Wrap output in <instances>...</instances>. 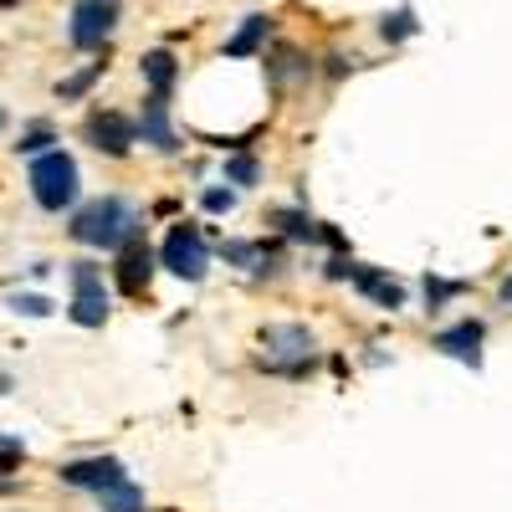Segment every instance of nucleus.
<instances>
[{
	"label": "nucleus",
	"instance_id": "1",
	"mask_svg": "<svg viewBox=\"0 0 512 512\" xmlns=\"http://www.w3.org/2000/svg\"><path fill=\"white\" fill-rule=\"evenodd\" d=\"M72 236H77L82 246H103V251H113V246H123L128 236H139V210L128 205L123 195H103V200H93L88 210H77Z\"/></svg>",
	"mask_w": 512,
	"mask_h": 512
},
{
	"label": "nucleus",
	"instance_id": "2",
	"mask_svg": "<svg viewBox=\"0 0 512 512\" xmlns=\"http://www.w3.org/2000/svg\"><path fill=\"white\" fill-rule=\"evenodd\" d=\"M313 333L297 328V323H272L262 328V369L272 374H287V379H303L308 364H313Z\"/></svg>",
	"mask_w": 512,
	"mask_h": 512
},
{
	"label": "nucleus",
	"instance_id": "3",
	"mask_svg": "<svg viewBox=\"0 0 512 512\" xmlns=\"http://www.w3.org/2000/svg\"><path fill=\"white\" fill-rule=\"evenodd\" d=\"M31 195H36L41 210H67L77 200V164L62 149L36 154V164H31Z\"/></svg>",
	"mask_w": 512,
	"mask_h": 512
},
{
	"label": "nucleus",
	"instance_id": "4",
	"mask_svg": "<svg viewBox=\"0 0 512 512\" xmlns=\"http://www.w3.org/2000/svg\"><path fill=\"white\" fill-rule=\"evenodd\" d=\"M159 262L175 277H185V282H200L210 272V246H205V236L195 226H175L164 236V246H159Z\"/></svg>",
	"mask_w": 512,
	"mask_h": 512
},
{
	"label": "nucleus",
	"instance_id": "5",
	"mask_svg": "<svg viewBox=\"0 0 512 512\" xmlns=\"http://www.w3.org/2000/svg\"><path fill=\"white\" fill-rule=\"evenodd\" d=\"M72 323H82V328H98L103 318H108V292H103V277H98V267L93 262H77L72 267Z\"/></svg>",
	"mask_w": 512,
	"mask_h": 512
},
{
	"label": "nucleus",
	"instance_id": "6",
	"mask_svg": "<svg viewBox=\"0 0 512 512\" xmlns=\"http://www.w3.org/2000/svg\"><path fill=\"white\" fill-rule=\"evenodd\" d=\"M113 21H118L113 0H82V6L72 11V26H67L72 47H82V52H98L103 41L113 36Z\"/></svg>",
	"mask_w": 512,
	"mask_h": 512
},
{
	"label": "nucleus",
	"instance_id": "7",
	"mask_svg": "<svg viewBox=\"0 0 512 512\" xmlns=\"http://www.w3.org/2000/svg\"><path fill=\"white\" fill-rule=\"evenodd\" d=\"M118 251H123V256H118V287H123L128 297H144V292H149V277H154V251H149L139 236H128Z\"/></svg>",
	"mask_w": 512,
	"mask_h": 512
},
{
	"label": "nucleus",
	"instance_id": "8",
	"mask_svg": "<svg viewBox=\"0 0 512 512\" xmlns=\"http://www.w3.org/2000/svg\"><path fill=\"white\" fill-rule=\"evenodd\" d=\"M88 139H93V149L98 154H108V159H123L128 149H134V123H128L123 113H93L88 118Z\"/></svg>",
	"mask_w": 512,
	"mask_h": 512
},
{
	"label": "nucleus",
	"instance_id": "9",
	"mask_svg": "<svg viewBox=\"0 0 512 512\" xmlns=\"http://www.w3.org/2000/svg\"><path fill=\"white\" fill-rule=\"evenodd\" d=\"M482 338H487V328L477 318H461L446 333H436V349L451 354V359H461V364H472V369H482Z\"/></svg>",
	"mask_w": 512,
	"mask_h": 512
},
{
	"label": "nucleus",
	"instance_id": "10",
	"mask_svg": "<svg viewBox=\"0 0 512 512\" xmlns=\"http://www.w3.org/2000/svg\"><path fill=\"white\" fill-rule=\"evenodd\" d=\"M62 482L103 492V487L128 482V477H123V461H113V456H93V461H67V466H62Z\"/></svg>",
	"mask_w": 512,
	"mask_h": 512
},
{
	"label": "nucleus",
	"instance_id": "11",
	"mask_svg": "<svg viewBox=\"0 0 512 512\" xmlns=\"http://www.w3.org/2000/svg\"><path fill=\"white\" fill-rule=\"evenodd\" d=\"M134 134H144V144H154V149H164V154H175V149H180L175 128H169V98H164V93H149L144 118H139Z\"/></svg>",
	"mask_w": 512,
	"mask_h": 512
},
{
	"label": "nucleus",
	"instance_id": "12",
	"mask_svg": "<svg viewBox=\"0 0 512 512\" xmlns=\"http://www.w3.org/2000/svg\"><path fill=\"white\" fill-rule=\"evenodd\" d=\"M349 282H354L364 297H374L379 308H390V313H395V308H405V287H400L390 272H379V267H354V272H349Z\"/></svg>",
	"mask_w": 512,
	"mask_h": 512
},
{
	"label": "nucleus",
	"instance_id": "13",
	"mask_svg": "<svg viewBox=\"0 0 512 512\" xmlns=\"http://www.w3.org/2000/svg\"><path fill=\"white\" fill-rule=\"evenodd\" d=\"M267 31H272V16H246V26L226 41V57H251V52H262Z\"/></svg>",
	"mask_w": 512,
	"mask_h": 512
},
{
	"label": "nucleus",
	"instance_id": "14",
	"mask_svg": "<svg viewBox=\"0 0 512 512\" xmlns=\"http://www.w3.org/2000/svg\"><path fill=\"white\" fill-rule=\"evenodd\" d=\"M175 57H169V52H149L144 57V77H149V93H164L169 98V88H175Z\"/></svg>",
	"mask_w": 512,
	"mask_h": 512
},
{
	"label": "nucleus",
	"instance_id": "15",
	"mask_svg": "<svg viewBox=\"0 0 512 512\" xmlns=\"http://www.w3.org/2000/svg\"><path fill=\"white\" fill-rule=\"evenodd\" d=\"M292 241H323V226L313 221V216H303V210H277V216H272Z\"/></svg>",
	"mask_w": 512,
	"mask_h": 512
},
{
	"label": "nucleus",
	"instance_id": "16",
	"mask_svg": "<svg viewBox=\"0 0 512 512\" xmlns=\"http://www.w3.org/2000/svg\"><path fill=\"white\" fill-rule=\"evenodd\" d=\"M98 497H103V512H144V492L128 487V482H113V487H103Z\"/></svg>",
	"mask_w": 512,
	"mask_h": 512
},
{
	"label": "nucleus",
	"instance_id": "17",
	"mask_svg": "<svg viewBox=\"0 0 512 512\" xmlns=\"http://www.w3.org/2000/svg\"><path fill=\"white\" fill-rule=\"evenodd\" d=\"M379 31H384V41H405V36H415V31H420V21H415V11H410V6H400L395 16H384V21H379Z\"/></svg>",
	"mask_w": 512,
	"mask_h": 512
},
{
	"label": "nucleus",
	"instance_id": "18",
	"mask_svg": "<svg viewBox=\"0 0 512 512\" xmlns=\"http://www.w3.org/2000/svg\"><path fill=\"white\" fill-rule=\"evenodd\" d=\"M98 77H103V62H93L88 72H77V77H67V82H62V88H57V98H62V103H72V98H82V93H88V88H93V82H98Z\"/></svg>",
	"mask_w": 512,
	"mask_h": 512
},
{
	"label": "nucleus",
	"instance_id": "19",
	"mask_svg": "<svg viewBox=\"0 0 512 512\" xmlns=\"http://www.w3.org/2000/svg\"><path fill=\"white\" fill-rule=\"evenodd\" d=\"M466 292V282H446V277H425V303L431 308H446L451 297H461Z\"/></svg>",
	"mask_w": 512,
	"mask_h": 512
},
{
	"label": "nucleus",
	"instance_id": "20",
	"mask_svg": "<svg viewBox=\"0 0 512 512\" xmlns=\"http://www.w3.org/2000/svg\"><path fill=\"white\" fill-rule=\"evenodd\" d=\"M256 175H262V169H256V159H246V154L226 159V180H231V185H256Z\"/></svg>",
	"mask_w": 512,
	"mask_h": 512
},
{
	"label": "nucleus",
	"instance_id": "21",
	"mask_svg": "<svg viewBox=\"0 0 512 512\" xmlns=\"http://www.w3.org/2000/svg\"><path fill=\"white\" fill-rule=\"evenodd\" d=\"M11 308L26 313V318H47V313H52V303H47V297H36V292H16V297H11Z\"/></svg>",
	"mask_w": 512,
	"mask_h": 512
},
{
	"label": "nucleus",
	"instance_id": "22",
	"mask_svg": "<svg viewBox=\"0 0 512 512\" xmlns=\"http://www.w3.org/2000/svg\"><path fill=\"white\" fill-rule=\"evenodd\" d=\"M200 205L210 210V216H226V210H236V190H205Z\"/></svg>",
	"mask_w": 512,
	"mask_h": 512
},
{
	"label": "nucleus",
	"instance_id": "23",
	"mask_svg": "<svg viewBox=\"0 0 512 512\" xmlns=\"http://www.w3.org/2000/svg\"><path fill=\"white\" fill-rule=\"evenodd\" d=\"M47 144H52V128H31V134H26V139H21L16 149H21V154H41Z\"/></svg>",
	"mask_w": 512,
	"mask_h": 512
},
{
	"label": "nucleus",
	"instance_id": "24",
	"mask_svg": "<svg viewBox=\"0 0 512 512\" xmlns=\"http://www.w3.org/2000/svg\"><path fill=\"white\" fill-rule=\"evenodd\" d=\"M16 461H21V446L16 441H0V472H16Z\"/></svg>",
	"mask_w": 512,
	"mask_h": 512
},
{
	"label": "nucleus",
	"instance_id": "25",
	"mask_svg": "<svg viewBox=\"0 0 512 512\" xmlns=\"http://www.w3.org/2000/svg\"><path fill=\"white\" fill-rule=\"evenodd\" d=\"M349 272H354V262H349V256H333V262H328V277H333V282H344Z\"/></svg>",
	"mask_w": 512,
	"mask_h": 512
},
{
	"label": "nucleus",
	"instance_id": "26",
	"mask_svg": "<svg viewBox=\"0 0 512 512\" xmlns=\"http://www.w3.org/2000/svg\"><path fill=\"white\" fill-rule=\"evenodd\" d=\"M502 303H512V277L502 282Z\"/></svg>",
	"mask_w": 512,
	"mask_h": 512
},
{
	"label": "nucleus",
	"instance_id": "27",
	"mask_svg": "<svg viewBox=\"0 0 512 512\" xmlns=\"http://www.w3.org/2000/svg\"><path fill=\"white\" fill-rule=\"evenodd\" d=\"M0 128H6V108H0Z\"/></svg>",
	"mask_w": 512,
	"mask_h": 512
}]
</instances>
